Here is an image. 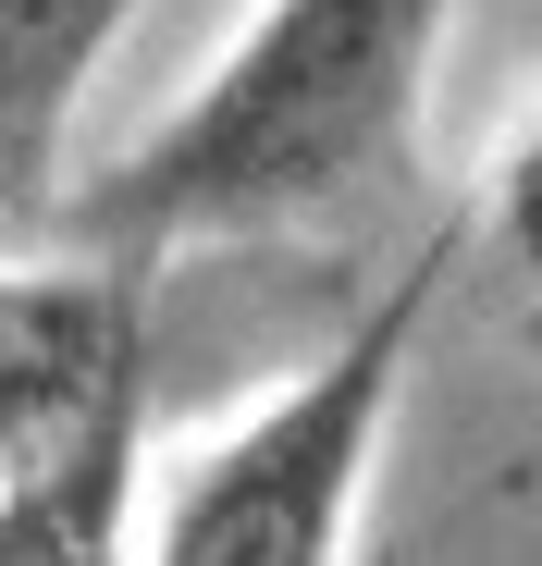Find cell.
<instances>
[{
    "instance_id": "obj_1",
    "label": "cell",
    "mask_w": 542,
    "mask_h": 566,
    "mask_svg": "<svg viewBox=\"0 0 542 566\" xmlns=\"http://www.w3.org/2000/svg\"><path fill=\"white\" fill-rule=\"evenodd\" d=\"M444 13L457 0H271L198 99L160 136H136L112 172H86L74 198H50V222L124 271L210 234L333 222L407 160Z\"/></svg>"
},
{
    "instance_id": "obj_2",
    "label": "cell",
    "mask_w": 542,
    "mask_h": 566,
    "mask_svg": "<svg viewBox=\"0 0 542 566\" xmlns=\"http://www.w3.org/2000/svg\"><path fill=\"white\" fill-rule=\"evenodd\" d=\"M469 271V222H444L419 259H395V283L357 308L271 407H247L222 443H198L173 468V493L148 517V566H345L357 493L383 468L407 357L431 333V308Z\"/></svg>"
},
{
    "instance_id": "obj_3",
    "label": "cell",
    "mask_w": 542,
    "mask_h": 566,
    "mask_svg": "<svg viewBox=\"0 0 542 566\" xmlns=\"http://www.w3.org/2000/svg\"><path fill=\"white\" fill-rule=\"evenodd\" d=\"M112 395H148V271L124 259L0 271V481L62 431H86Z\"/></svg>"
},
{
    "instance_id": "obj_4",
    "label": "cell",
    "mask_w": 542,
    "mask_h": 566,
    "mask_svg": "<svg viewBox=\"0 0 542 566\" xmlns=\"http://www.w3.org/2000/svg\"><path fill=\"white\" fill-rule=\"evenodd\" d=\"M148 493V395H112L86 431L0 481V566H124Z\"/></svg>"
},
{
    "instance_id": "obj_5",
    "label": "cell",
    "mask_w": 542,
    "mask_h": 566,
    "mask_svg": "<svg viewBox=\"0 0 542 566\" xmlns=\"http://www.w3.org/2000/svg\"><path fill=\"white\" fill-rule=\"evenodd\" d=\"M136 0H0V234L62 198V136Z\"/></svg>"
}]
</instances>
